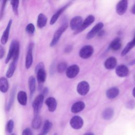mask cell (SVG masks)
<instances>
[{"label": "cell", "mask_w": 135, "mask_h": 135, "mask_svg": "<svg viewBox=\"0 0 135 135\" xmlns=\"http://www.w3.org/2000/svg\"><path fill=\"white\" fill-rule=\"evenodd\" d=\"M117 63V59L114 57H110L108 58L104 62V67L107 69L111 70L114 69Z\"/></svg>", "instance_id": "cell-17"}, {"label": "cell", "mask_w": 135, "mask_h": 135, "mask_svg": "<svg viewBox=\"0 0 135 135\" xmlns=\"http://www.w3.org/2000/svg\"><path fill=\"white\" fill-rule=\"evenodd\" d=\"M80 69L78 65L74 64L68 67L66 70V75L68 78L72 79L75 77L79 73Z\"/></svg>", "instance_id": "cell-7"}, {"label": "cell", "mask_w": 135, "mask_h": 135, "mask_svg": "<svg viewBox=\"0 0 135 135\" xmlns=\"http://www.w3.org/2000/svg\"><path fill=\"white\" fill-rule=\"evenodd\" d=\"M28 83L29 90H30V93L32 95L34 92V91L35 90V88H36V81H35V79L34 78V76H31L28 78Z\"/></svg>", "instance_id": "cell-28"}, {"label": "cell", "mask_w": 135, "mask_h": 135, "mask_svg": "<svg viewBox=\"0 0 135 135\" xmlns=\"http://www.w3.org/2000/svg\"><path fill=\"white\" fill-rule=\"evenodd\" d=\"M95 18L94 17V16L92 15H89L85 19V20L83 21V22L82 23L81 25L80 26V27L76 30L74 32V34H78L80 32H81L82 31H84L86 28H87L89 25H90L91 24H92L93 23V22L94 21Z\"/></svg>", "instance_id": "cell-3"}, {"label": "cell", "mask_w": 135, "mask_h": 135, "mask_svg": "<svg viewBox=\"0 0 135 135\" xmlns=\"http://www.w3.org/2000/svg\"><path fill=\"white\" fill-rule=\"evenodd\" d=\"M12 23V20H10L7 23L6 29L5 30V31H4L3 34L2 35L1 42V43L3 44H5L8 41V37H9V33L10 28L11 27Z\"/></svg>", "instance_id": "cell-12"}, {"label": "cell", "mask_w": 135, "mask_h": 135, "mask_svg": "<svg viewBox=\"0 0 135 135\" xmlns=\"http://www.w3.org/2000/svg\"><path fill=\"white\" fill-rule=\"evenodd\" d=\"M45 103L47 106L49 111L54 112L57 106V102L55 98L53 97H49L46 99Z\"/></svg>", "instance_id": "cell-15"}, {"label": "cell", "mask_w": 135, "mask_h": 135, "mask_svg": "<svg viewBox=\"0 0 135 135\" xmlns=\"http://www.w3.org/2000/svg\"><path fill=\"white\" fill-rule=\"evenodd\" d=\"M132 95H133V96L135 98V87H134V89H133V91H132Z\"/></svg>", "instance_id": "cell-44"}, {"label": "cell", "mask_w": 135, "mask_h": 135, "mask_svg": "<svg viewBox=\"0 0 135 135\" xmlns=\"http://www.w3.org/2000/svg\"><path fill=\"white\" fill-rule=\"evenodd\" d=\"M93 48L91 45H85L80 51L79 55L82 59H88L93 53Z\"/></svg>", "instance_id": "cell-4"}, {"label": "cell", "mask_w": 135, "mask_h": 135, "mask_svg": "<svg viewBox=\"0 0 135 135\" xmlns=\"http://www.w3.org/2000/svg\"><path fill=\"white\" fill-rule=\"evenodd\" d=\"M13 127H14V122L12 120H9L7 123V126H6V130L8 133H12L13 131Z\"/></svg>", "instance_id": "cell-35"}, {"label": "cell", "mask_w": 135, "mask_h": 135, "mask_svg": "<svg viewBox=\"0 0 135 135\" xmlns=\"http://www.w3.org/2000/svg\"><path fill=\"white\" fill-rule=\"evenodd\" d=\"M6 2H7V1H3L2 7H1V8L0 9V20L3 18V17L4 16V10H5V7Z\"/></svg>", "instance_id": "cell-36"}, {"label": "cell", "mask_w": 135, "mask_h": 135, "mask_svg": "<svg viewBox=\"0 0 135 135\" xmlns=\"http://www.w3.org/2000/svg\"><path fill=\"white\" fill-rule=\"evenodd\" d=\"M85 104L83 101H78L74 103L71 107V111L73 113H78L84 109Z\"/></svg>", "instance_id": "cell-19"}, {"label": "cell", "mask_w": 135, "mask_h": 135, "mask_svg": "<svg viewBox=\"0 0 135 135\" xmlns=\"http://www.w3.org/2000/svg\"><path fill=\"white\" fill-rule=\"evenodd\" d=\"M114 114V112L112 109L111 108H107L102 112V117L105 120H110L111 119Z\"/></svg>", "instance_id": "cell-27"}, {"label": "cell", "mask_w": 135, "mask_h": 135, "mask_svg": "<svg viewBox=\"0 0 135 135\" xmlns=\"http://www.w3.org/2000/svg\"><path fill=\"white\" fill-rule=\"evenodd\" d=\"M4 53H5V51H4V47L2 45H0V59L3 57L4 55Z\"/></svg>", "instance_id": "cell-40"}, {"label": "cell", "mask_w": 135, "mask_h": 135, "mask_svg": "<svg viewBox=\"0 0 135 135\" xmlns=\"http://www.w3.org/2000/svg\"><path fill=\"white\" fill-rule=\"evenodd\" d=\"M67 68V64L64 62H61L57 65V71L59 73H63L65 71H66Z\"/></svg>", "instance_id": "cell-32"}, {"label": "cell", "mask_w": 135, "mask_h": 135, "mask_svg": "<svg viewBox=\"0 0 135 135\" xmlns=\"http://www.w3.org/2000/svg\"><path fill=\"white\" fill-rule=\"evenodd\" d=\"M76 90L78 93L79 94H80L81 95H85L89 91L90 85L86 81H81L78 83Z\"/></svg>", "instance_id": "cell-5"}, {"label": "cell", "mask_w": 135, "mask_h": 135, "mask_svg": "<svg viewBox=\"0 0 135 135\" xmlns=\"http://www.w3.org/2000/svg\"><path fill=\"white\" fill-rule=\"evenodd\" d=\"M48 92V90H47V88H44V90H43V93H42L44 96V94H47V93Z\"/></svg>", "instance_id": "cell-42"}, {"label": "cell", "mask_w": 135, "mask_h": 135, "mask_svg": "<svg viewBox=\"0 0 135 135\" xmlns=\"http://www.w3.org/2000/svg\"><path fill=\"white\" fill-rule=\"evenodd\" d=\"M52 123L49 120H46L44 124L43 129H42L41 132H42L44 134L46 135L47 133H48V132L50 131V130L52 128Z\"/></svg>", "instance_id": "cell-31"}, {"label": "cell", "mask_w": 135, "mask_h": 135, "mask_svg": "<svg viewBox=\"0 0 135 135\" xmlns=\"http://www.w3.org/2000/svg\"><path fill=\"white\" fill-rule=\"evenodd\" d=\"M115 73L119 77H126L129 74V70L124 65H120L115 69Z\"/></svg>", "instance_id": "cell-14"}, {"label": "cell", "mask_w": 135, "mask_h": 135, "mask_svg": "<svg viewBox=\"0 0 135 135\" xmlns=\"http://www.w3.org/2000/svg\"><path fill=\"white\" fill-rule=\"evenodd\" d=\"M84 135H94V134L92 133H86Z\"/></svg>", "instance_id": "cell-46"}, {"label": "cell", "mask_w": 135, "mask_h": 135, "mask_svg": "<svg viewBox=\"0 0 135 135\" xmlns=\"http://www.w3.org/2000/svg\"><path fill=\"white\" fill-rule=\"evenodd\" d=\"M15 93H16V88L14 87L13 88L11 92V94H10V97H9V100L8 101L7 105V110L9 111L10 110V109L11 108L13 102H14V98H15Z\"/></svg>", "instance_id": "cell-30"}, {"label": "cell", "mask_w": 135, "mask_h": 135, "mask_svg": "<svg viewBox=\"0 0 135 135\" xmlns=\"http://www.w3.org/2000/svg\"><path fill=\"white\" fill-rule=\"evenodd\" d=\"M68 27V24L67 23H64L62 26H61L55 32L52 40L51 41L50 43V46L52 47L54 46L56 44V43L58 42L61 36L62 35V33L67 29Z\"/></svg>", "instance_id": "cell-1"}, {"label": "cell", "mask_w": 135, "mask_h": 135, "mask_svg": "<svg viewBox=\"0 0 135 135\" xmlns=\"http://www.w3.org/2000/svg\"><path fill=\"white\" fill-rule=\"evenodd\" d=\"M17 63V61L13 60V61L9 64V66L6 73V76L7 78H10L13 75V74L16 68Z\"/></svg>", "instance_id": "cell-22"}, {"label": "cell", "mask_w": 135, "mask_h": 135, "mask_svg": "<svg viewBox=\"0 0 135 135\" xmlns=\"http://www.w3.org/2000/svg\"><path fill=\"white\" fill-rule=\"evenodd\" d=\"M131 64H135V59L134 60V61H132V62L131 63Z\"/></svg>", "instance_id": "cell-47"}, {"label": "cell", "mask_w": 135, "mask_h": 135, "mask_svg": "<svg viewBox=\"0 0 135 135\" xmlns=\"http://www.w3.org/2000/svg\"><path fill=\"white\" fill-rule=\"evenodd\" d=\"M128 1L127 0H122L119 1L116 6V12L120 15L124 14L127 9Z\"/></svg>", "instance_id": "cell-9"}, {"label": "cell", "mask_w": 135, "mask_h": 135, "mask_svg": "<svg viewBox=\"0 0 135 135\" xmlns=\"http://www.w3.org/2000/svg\"><path fill=\"white\" fill-rule=\"evenodd\" d=\"M18 43V41H16V40H13L12 41L10 46H9V51H8V53L7 54V55L6 56V60H5V63L7 64L8 63V62L9 61V60L13 57L14 54V52L15 51L16 49V45Z\"/></svg>", "instance_id": "cell-13"}, {"label": "cell", "mask_w": 135, "mask_h": 135, "mask_svg": "<svg viewBox=\"0 0 135 135\" xmlns=\"http://www.w3.org/2000/svg\"><path fill=\"white\" fill-rule=\"evenodd\" d=\"M8 89V82L6 78L4 77L0 78V91L3 93H5Z\"/></svg>", "instance_id": "cell-24"}, {"label": "cell", "mask_w": 135, "mask_h": 135, "mask_svg": "<svg viewBox=\"0 0 135 135\" xmlns=\"http://www.w3.org/2000/svg\"><path fill=\"white\" fill-rule=\"evenodd\" d=\"M119 93V90L116 87H112L108 89L106 92V95L110 99H113L118 96Z\"/></svg>", "instance_id": "cell-20"}, {"label": "cell", "mask_w": 135, "mask_h": 135, "mask_svg": "<svg viewBox=\"0 0 135 135\" xmlns=\"http://www.w3.org/2000/svg\"><path fill=\"white\" fill-rule=\"evenodd\" d=\"M44 96L42 94H40L35 98L32 103V107L34 110L35 115H38V113L42 107L44 98Z\"/></svg>", "instance_id": "cell-2"}, {"label": "cell", "mask_w": 135, "mask_h": 135, "mask_svg": "<svg viewBox=\"0 0 135 135\" xmlns=\"http://www.w3.org/2000/svg\"><path fill=\"white\" fill-rule=\"evenodd\" d=\"M36 74H37V79L38 82L40 84L44 83L46 80V74L44 70V68L39 70L36 72Z\"/></svg>", "instance_id": "cell-23"}, {"label": "cell", "mask_w": 135, "mask_h": 135, "mask_svg": "<svg viewBox=\"0 0 135 135\" xmlns=\"http://www.w3.org/2000/svg\"><path fill=\"white\" fill-rule=\"evenodd\" d=\"M17 99L19 103L22 105H26L27 103V97L26 93L24 91H20L17 95Z\"/></svg>", "instance_id": "cell-18"}, {"label": "cell", "mask_w": 135, "mask_h": 135, "mask_svg": "<svg viewBox=\"0 0 135 135\" xmlns=\"http://www.w3.org/2000/svg\"><path fill=\"white\" fill-rule=\"evenodd\" d=\"M43 68H44V63L43 62H40L37 64V65L35 67V72L36 73L39 70Z\"/></svg>", "instance_id": "cell-38"}, {"label": "cell", "mask_w": 135, "mask_h": 135, "mask_svg": "<svg viewBox=\"0 0 135 135\" xmlns=\"http://www.w3.org/2000/svg\"><path fill=\"white\" fill-rule=\"evenodd\" d=\"M70 5V3L66 4L65 6H64L63 7H61L60 9H59L52 17L51 21H50V24L51 25H53L54 24L56 21H57V20L58 19V18L59 17V16L61 15V14L62 13V12L66 9V8L69 6V5Z\"/></svg>", "instance_id": "cell-16"}, {"label": "cell", "mask_w": 135, "mask_h": 135, "mask_svg": "<svg viewBox=\"0 0 135 135\" xmlns=\"http://www.w3.org/2000/svg\"><path fill=\"white\" fill-rule=\"evenodd\" d=\"M41 123H42L41 118L38 115H35V117L32 122V128L34 129H37L41 127Z\"/></svg>", "instance_id": "cell-29"}, {"label": "cell", "mask_w": 135, "mask_h": 135, "mask_svg": "<svg viewBox=\"0 0 135 135\" xmlns=\"http://www.w3.org/2000/svg\"><path fill=\"white\" fill-rule=\"evenodd\" d=\"M11 135H16V134H15V133H13V134H11Z\"/></svg>", "instance_id": "cell-49"}, {"label": "cell", "mask_w": 135, "mask_h": 135, "mask_svg": "<svg viewBox=\"0 0 135 135\" xmlns=\"http://www.w3.org/2000/svg\"><path fill=\"white\" fill-rule=\"evenodd\" d=\"M70 123L71 126L73 129H79L83 126V121L81 117L78 115H75L72 118Z\"/></svg>", "instance_id": "cell-8"}, {"label": "cell", "mask_w": 135, "mask_h": 135, "mask_svg": "<svg viewBox=\"0 0 135 135\" xmlns=\"http://www.w3.org/2000/svg\"><path fill=\"white\" fill-rule=\"evenodd\" d=\"M38 135H45V134H44V133H43L42 132H41L40 134H38Z\"/></svg>", "instance_id": "cell-48"}, {"label": "cell", "mask_w": 135, "mask_h": 135, "mask_svg": "<svg viewBox=\"0 0 135 135\" xmlns=\"http://www.w3.org/2000/svg\"><path fill=\"white\" fill-rule=\"evenodd\" d=\"M82 18L80 16H75L73 17L70 21V27L72 30H74L75 31L77 30L80 26L81 25L82 23Z\"/></svg>", "instance_id": "cell-10"}, {"label": "cell", "mask_w": 135, "mask_h": 135, "mask_svg": "<svg viewBox=\"0 0 135 135\" xmlns=\"http://www.w3.org/2000/svg\"><path fill=\"white\" fill-rule=\"evenodd\" d=\"M121 47V40L119 37L115 38L110 43V47L114 51H117L119 50Z\"/></svg>", "instance_id": "cell-25"}, {"label": "cell", "mask_w": 135, "mask_h": 135, "mask_svg": "<svg viewBox=\"0 0 135 135\" xmlns=\"http://www.w3.org/2000/svg\"><path fill=\"white\" fill-rule=\"evenodd\" d=\"M25 30L28 34L30 35H32L35 31V26L32 23H30L27 25L25 28Z\"/></svg>", "instance_id": "cell-34"}, {"label": "cell", "mask_w": 135, "mask_h": 135, "mask_svg": "<svg viewBox=\"0 0 135 135\" xmlns=\"http://www.w3.org/2000/svg\"><path fill=\"white\" fill-rule=\"evenodd\" d=\"M135 46V35L134 36L133 39L129 42L127 45L126 46V47L124 48V49L123 50L122 53H121V55L122 56H124L126 54H127L134 46Z\"/></svg>", "instance_id": "cell-26"}, {"label": "cell", "mask_w": 135, "mask_h": 135, "mask_svg": "<svg viewBox=\"0 0 135 135\" xmlns=\"http://www.w3.org/2000/svg\"><path fill=\"white\" fill-rule=\"evenodd\" d=\"M47 23V17L46 16L40 13L37 17V26L40 28H42L44 27Z\"/></svg>", "instance_id": "cell-21"}, {"label": "cell", "mask_w": 135, "mask_h": 135, "mask_svg": "<svg viewBox=\"0 0 135 135\" xmlns=\"http://www.w3.org/2000/svg\"><path fill=\"white\" fill-rule=\"evenodd\" d=\"M34 45L33 43H31L28 47L27 52L25 59V68L28 69L31 66L33 63V49Z\"/></svg>", "instance_id": "cell-6"}, {"label": "cell", "mask_w": 135, "mask_h": 135, "mask_svg": "<svg viewBox=\"0 0 135 135\" xmlns=\"http://www.w3.org/2000/svg\"><path fill=\"white\" fill-rule=\"evenodd\" d=\"M103 27V24L102 22H100L97 24L92 28V30L88 33L86 37L87 39H91L93 37L95 36V35L101 30L102 27Z\"/></svg>", "instance_id": "cell-11"}, {"label": "cell", "mask_w": 135, "mask_h": 135, "mask_svg": "<svg viewBox=\"0 0 135 135\" xmlns=\"http://www.w3.org/2000/svg\"><path fill=\"white\" fill-rule=\"evenodd\" d=\"M104 31H103V30H100L99 32H98V36H102V35H103V34H104Z\"/></svg>", "instance_id": "cell-41"}, {"label": "cell", "mask_w": 135, "mask_h": 135, "mask_svg": "<svg viewBox=\"0 0 135 135\" xmlns=\"http://www.w3.org/2000/svg\"><path fill=\"white\" fill-rule=\"evenodd\" d=\"M135 105V102L133 101H129L126 104V107L128 109H133Z\"/></svg>", "instance_id": "cell-37"}, {"label": "cell", "mask_w": 135, "mask_h": 135, "mask_svg": "<svg viewBox=\"0 0 135 135\" xmlns=\"http://www.w3.org/2000/svg\"><path fill=\"white\" fill-rule=\"evenodd\" d=\"M131 12L132 14H135V4L133 6V7L131 8Z\"/></svg>", "instance_id": "cell-43"}, {"label": "cell", "mask_w": 135, "mask_h": 135, "mask_svg": "<svg viewBox=\"0 0 135 135\" xmlns=\"http://www.w3.org/2000/svg\"><path fill=\"white\" fill-rule=\"evenodd\" d=\"M54 135H57V134H56V133H55V134H54Z\"/></svg>", "instance_id": "cell-50"}, {"label": "cell", "mask_w": 135, "mask_h": 135, "mask_svg": "<svg viewBox=\"0 0 135 135\" xmlns=\"http://www.w3.org/2000/svg\"><path fill=\"white\" fill-rule=\"evenodd\" d=\"M22 135H32V132L30 128H26L22 132Z\"/></svg>", "instance_id": "cell-39"}, {"label": "cell", "mask_w": 135, "mask_h": 135, "mask_svg": "<svg viewBox=\"0 0 135 135\" xmlns=\"http://www.w3.org/2000/svg\"><path fill=\"white\" fill-rule=\"evenodd\" d=\"M69 47H71V46H68V48H69ZM71 50V49H65V52H70Z\"/></svg>", "instance_id": "cell-45"}, {"label": "cell", "mask_w": 135, "mask_h": 135, "mask_svg": "<svg viewBox=\"0 0 135 135\" xmlns=\"http://www.w3.org/2000/svg\"><path fill=\"white\" fill-rule=\"evenodd\" d=\"M11 4L12 7L13 11L14 12L15 15L18 14V7L19 5V1H11L10 2Z\"/></svg>", "instance_id": "cell-33"}]
</instances>
